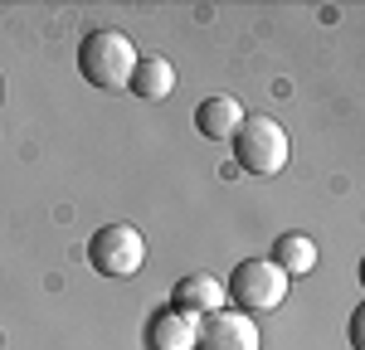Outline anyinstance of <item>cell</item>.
I'll return each instance as SVG.
<instances>
[{
    "label": "cell",
    "mask_w": 365,
    "mask_h": 350,
    "mask_svg": "<svg viewBox=\"0 0 365 350\" xmlns=\"http://www.w3.org/2000/svg\"><path fill=\"white\" fill-rule=\"evenodd\" d=\"M239 122H244V107H239V97H205L195 107V127L200 137H210V142H229L234 132H239Z\"/></svg>",
    "instance_id": "52a82bcc"
},
{
    "label": "cell",
    "mask_w": 365,
    "mask_h": 350,
    "mask_svg": "<svg viewBox=\"0 0 365 350\" xmlns=\"http://www.w3.org/2000/svg\"><path fill=\"white\" fill-rule=\"evenodd\" d=\"M361 326H365V307H356V312H351V346L361 350Z\"/></svg>",
    "instance_id": "8fae6325"
},
{
    "label": "cell",
    "mask_w": 365,
    "mask_h": 350,
    "mask_svg": "<svg viewBox=\"0 0 365 350\" xmlns=\"http://www.w3.org/2000/svg\"><path fill=\"white\" fill-rule=\"evenodd\" d=\"M88 262L103 272V277H132L146 262V238L132 224H108L88 238Z\"/></svg>",
    "instance_id": "277c9868"
},
{
    "label": "cell",
    "mask_w": 365,
    "mask_h": 350,
    "mask_svg": "<svg viewBox=\"0 0 365 350\" xmlns=\"http://www.w3.org/2000/svg\"><path fill=\"white\" fill-rule=\"evenodd\" d=\"M137 68V44L122 29H93L78 44V73L103 92H122Z\"/></svg>",
    "instance_id": "6da1fadb"
},
{
    "label": "cell",
    "mask_w": 365,
    "mask_h": 350,
    "mask_svg": "<svg viewBox=\"0 0 365 350\" xmlns=\"http://www.w3.org/2000/svg\"><path fill=\"white\" fill-rule=\"evenodd\" d=\"M132 92L146 97V102H166L170 88H175V68H170V58H137V68H132Z\"/></svg>",
    "instance_id": "9c48e42d"
},
{
    "label": "cell",
    "mask_w": 365,
    "mask_h": 350,
    "mask_svg": "<svg viewBox=\"0 0 365 350\" xmlns=\"http://www.w3.org/2000/svg\"><path fill=\"white\" fill-rule=\"evenodd\" d=\"M225 297L234 302V312H273L287 302V272L273 258H249L234 267Z\"/></svg>",
    "instance_id": "3957f363"
},
{
    "label": "cell",
    "mask_w": 365,
    "mask_h": 350,
    "mask_svg": "<svg viewBox=\"0 0 365 350\" xmlns=\"http://www.w3.org/2000/svg\"><path fill=\"white\" fill-rule=\"evenodd\" d=\"M273 262L287 277H302V272L317 267V243H312L307 233H282L278 243H273Z\"/></svg>",
    "instance_id": "30bf717a"
},
{
    "label": "cell",
    "mask_w": 365,
    "mask_h": 350,
    "mask_svg": "<svg viewBox=\"0 0 365 350\" xmlns=\"http://www.w3.org/2000/svg\"><path fill=\"white\" fill-rule=\"evenodd\" d=\"M195 350H258V326L249 312H210L195 326Z\"/></svg>",
    "instance_id": "5b68a950"
},
{
    "label": "cell",
    "mask_w": 365,
    "mask_h": 350,
    "mask_svg": "<svg viewBox=\"0 0 365 350\" xmlns=\"http://www.w3.org/2000/svg\"><path fill=\"white\" fill-rule=\"evenodd\" d=\"M220 307H225V287L210 272H185L175 282V312L200 321V317H210V312H220Z\"/></svg>",
    "instance_id": "8992f818"
},
{
    "label": "cell",
    "mask_w": 365,
    "mask_h": 350,
    "mask_svg": "<svg viewBox=\"0 0 365 350\" xmlns=\"http://www.w3.org/2000/svg\"><path fill=\"white\" fill-rule=\"evenodd\" d=\"M195 317H185V312H156L151 317V350H195Z\"/></svg>",
    "instance_id": "ba28073f"
},
{
    "label": "cell",
    "mask_w": 365,
    "mask_h": 350,
    "mask_svg": "<svg viewBox=\"0 0 365 350\" xmlns=\"http://www.w3.org/2000/svg\"><path fill=\"white\" fill-rule=\"evenodd\" d=\"M0 92H5V83H0Z\"/></svg>",
    "instance_id": "7c38bea8"
},
{
    "label": "cell",
    "mask_w": 365,
    "mask_h": 350,
    "mask_svg": "<svg viewBox=\"0 0 365 350\" xmlns=\"http://www.w3.org/2000/svg\"><path fill=\"white\" fill-rule=\"evenodd\" d=\"M229 142H234V161H239L249 175H278L282 166H287V156H292L287 132H282L273 117H263V112L244 117L239 132H234Z\"/></svg>",
    "instance_id": "7a4b0ae2"
}]
</instances>
